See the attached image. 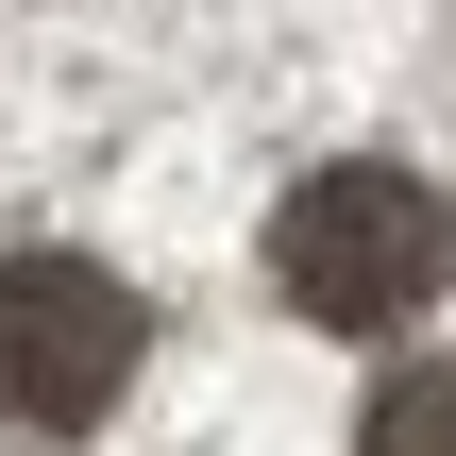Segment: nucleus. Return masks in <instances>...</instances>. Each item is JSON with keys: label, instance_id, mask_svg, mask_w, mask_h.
Wrapping results in <instances>:
<instances>
[{"label": "nucleus", "instance_id": "nucleus-1", "mask_svg": "<svg viewBox=\"0 0 456 456\" xmlns=\"http://www.w3.org/2000/svg\"><path fill=\"white\" fill-rule=\"evenodd\" d=\"M271 271H288V305L305 322H338V338H389V322H423L456 271V220L423 169H305L288 186V220H271Z\"/></svg>", "mask_w": 456, "mask_h": 456}, {"label": "nucleus", "instance_id": "nucleus-2", "mask_svg": "<svg viewBox=\"0 0 456 456\" xmlns=\"http://www.w3.org/2000/svg\"><path fill=\"white\" fill-rule=\"evenodd\" d=\"M152 355V305L102 254H0V440H85Z\"/></svg>", "mask_w": 456, "mask_h": 456}, {"label": "nucleus", "instance_id": "nucleus-3", "mask_svg": "<svg viewBox=\"0 0 456 456\" xmlns=\"http://www.w3.org/2000/svg\"><path fill=\"white\" fill-rule=\"evenodd\" d=\"M355 456H456V372H389L372 423H355Z\"/></svg>", "mask_w": 456, "mask_h": 456}]
</instances>
